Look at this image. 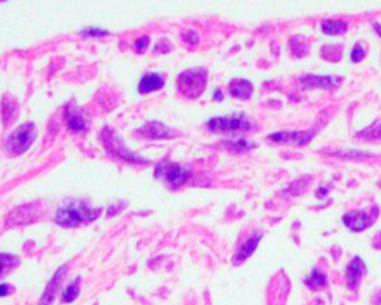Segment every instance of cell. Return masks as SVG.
<instances>
[{"instance_id": "9", "label": "cell", "mask_w": 381, "mask_h": 305, "mask_svg": "<svg viewBox=\"0 0 381 305\" xmlns=\"http://www.w3.org/2000/svg\"><path fill=\"white\" fill-rule=\"evenodd\" d=\"M139 133L147 139H155V140H160V139H173L176 136V133L168 128L167 125H164L163 122L160 121H150V122H146L140 130Z\"/></svg>"}, {"instance_id": "11", "label": "cell", "mask_w": 381, "mask_h": 305, "mask_svg": "<svg viewBox=\"0 0 381 305\" xmlns=\"http://www.w3.org/2000/svg\"><path fill=\"white\" fill-rule=\"evenodd\" d=\"M166 81L161 74L158 73H147L144 74L140 84H139V91L142 94H147V93H154V91H158L164 87Z\"/></svg>"}, {"instance_id": "25", "label": "cell", "mask_w": 381, "mask_h": 305, "mask_svg": "<svg viewBox=\"0 0 381 305\" xmlns=\"http://www.w3.org/2000/svg\"><path fill=\"white\" fill-rule=\"evenodd\" d=\"M147 45H149V37H147V36H143V37H140V39L136 42V49H137L139 52H143Z\"/></svg>"}, {"instance_id": "8", "label": "cell", "mask_w": 381, "mask_h": 305, "mask_svg": "<svg viewBox=\"0 0 381 305\" xmlns=\"http://www.w3.org/2000/svg\"><path fill=\"white\" fill-rule=\"evenodd\" d=\"M366 273V265L365 262L362 260V258L359 256H355L352 259V262L347 265V270H346V282H347V286L349 289L352 290H356L360 284V280L362 277L365 276Z\"/></svg>"}, {"instance_id": "10", "label": "cell", "mask_w": 381, "mask_h": 305, "mask_svg": "<svg viewBox=\"0 0 381 305\" xmlns=\"http://www.w3.org/2000/svg\"><path fill=\"white\" fill-rule=\"evenodd\" d=\"M66 271H67V266H61V268L54 274V277L51 279V282L48 283L47 289H45L44 293H42V298H41V301H39V305H52V301H54V298H55L57 289H58V286H60V283H61L63 276H64Z\"/></svg>"}, {"instance_id": "2", "label": "cell", "mask_w": 381, "mask_h": 305, "mask_svg": "<svg viewBox=\"0 0 381 305\" xmlns=\"http://www.w3.org/2000/svg\"><path fill=\"white\" fill-rule=\"evenodd\" d=\"M207 70L206 69H190L185 70L177 78V88L182 95L188 98H198L207 87Z\"/></svg>"}, {"instance_id": "16", "label": "cell", "mask_w": 381, "mask_h": 305, "mask_svg": "<svg viewBox=\"0 0 381 305\" xmlns=\"http://www.w3.org/2000/svg\"><path fill=\"white\" fill-rule=\"evenodd\" d=\"M20 258L15 255L0 253V279H3L6 274H9L15 266H18Z\"/></svg>"}, {"instance_id": "4", "label": "cell", "mask_w": 381, "mask_h": 305, "mask_svg": "<svg viewBox=\"0 0 381 305\" xmlns=\"http://www.w3.org/2000/svg\"><path fill=\"white\" fill-rule=\"evenodd\" d=\"M207 130L216 134H233V133H243L252 128V122L243 113L233 117H219L212 118L207 122Z\"/></svg>"}, {"instance_id": "3", "label": "cell", "mask_w": 381, "mask_h": 305, "mask_svg": "<svg viewBox=\"0 0 381 305\" xmlns=\"http://www.w3.org/2000/svg\"><path fill=\"white\" fill-rule=\"evenodd\" d=\"M36 140V127L33 122H25L14 130L5 140V150L11 155H21Z\"/></svg>"}, {"instance_id": "19", "label": "cell", "mask_w": 381, "mask_h": 305, "mask_svg": "<svg viewBox=\"0 0 381 305\" xmlns=\"http://www.w3.org/2000/svg\"><path fill=\"white\" fill-rule=\"evenodd\" d=\"M79 284H81V279L74 280L73 283H70L66 287V290L63 292V302L70 304V302H73L76 298L79 296Z\"/></svg>"}, {"instance_id": "26", "label": "cell", "mask_w": 381, "mask_h": 305, "mask_svg": "<svg viewBox=\"0 0 381 305\" xmlns=\"http://www.w3.org/2000/svg\"><path fill=\"white\" fill-rule=\"evenodd\" d=\"M12 292V287L9 284H0V296H6Z\"/></svg>"}, {"instance_id": "21", "label": "cell", "mask_w": 381, "mask_h": 305, "mask_svg": "<svg viewBox=\"0 0 381 305\" xmlns=\"http://www.w3.org/2000/svg\"><path fill=\"white\" fill-rule=\"evenodd\" d=\"M365 55H366V52H365V48H363L360 44H356V45L353 47V49H352L350 58H352V61H353V63H360V61H363V60H365Z\"/></svg>"}, {"instance_id": "20", "label": "cell", "mask_w": 381, "mask_h": 305, "mask_svg": "<svg viewBox=\"0 0 381 305\" xmlns=\"http://www.w3.org/2000/svg\"><path fill=\"white\" fill-rule=\"evenodd\" d=\"M226 146L230 147L234 152H241V150H247L253 147V143L244 140V139H238V140H233V141H228Z\"/></svg>"}, {"instance_id": "27", "label": "cell", "mask_w": 381, "mask_h": 305, "mask_svg": "<svg viewBox=\"0 0 381 305\" xmlns=\"http://www.w3.org/2000/svg\"><path fill=\"white\" fill-rule=\"evenodd\" d=\"M316 195H317L319 198H325V197H326V188H323V189H317Z\"/></svg>"}, {"instance_id": "5", "label": "cell", "mask_w": 381, "mask_h": 305, "mask_svg": "<svg viewBox=\"0 0 381 305\" xmlns=\"http://www.w3.org/2000/svg\"><path fill=\"white\" fill-rule=\"evenodd\" d=\"M155 177L164 182L168 188H180L185 185L189 177H190V170L185 165L170 163V161H163L161 164L157 165L155 168Z\"/></svg>"}, {"instance_id": "12", "label": "cell", "mask_w": 381, "mask_h": 305, "mask_svg": "<svg viewBox=\"0 0 381 305\" xmlns=\"http://www.w3.org/2000/svg\"><path fill=\"white\" fill-rule=\"evenodd\" d=\"M230 94L240 100H247L253 94V85L246 79H233L230 82Z\"/></svg>"}, {"instance_id": "29", "label": "cell", "mask_w": 381, "mask_h": 305, "mask_svg": "<svg viewBox=\"0 0 381 305\" xmlns=\"http://www.w3.org/2000/svg\"><path fill=\"white\" fill-rule=\"evenodd\" d=\"M374 28H375V31H377V34L381 37V24H375L374 25Z\"/></svg>"}, {"instance_id": "28", "label": "cell", "mask_w": 381, "mask_h": 305, "mask_svg": "<svg viewBox=\"0 0 381 305\" xmlns=\"http://www.w3.org/2000/svg\"><path fill=\"white\" fill-rule=\"evenodd\" d=\"M214 100H216V101H222V93H220L219 90L214 93Z\"/></svg>"}, {"instance_id": "23", "label": "cell", "mask_w": 381, "mask_h": 305, "mask_svg": "<svg viewBox=\"0 0 381 305\" xmlns=\"http://www.w3.org/2000/svg\"><path fill=\"white\" fill-rule=\"evenodd\" d=\"M84 36H91V37H101V36H107L109 33L106 30H101V28H95V27H91V28H87L82 31Z\"/></svg>"}, {"instance_id": "24", "label": "cell", "mask_w": 381, "mask_h": 305, "mask_svg": "<svg viewBox=\"0 0 381 305\" xmlns=\"http://www.w3.org/2000/svg\"><path fill=\"white\" fill-rule=\"evenodd\" d=\"M183 41L194 45V44L198 42V34H197L195 31H185V33H183Z\"/></svg>"}, {"instance_id": "17", "label": "cell", "mask_w": 381, "mask_h": 305, "mask_svg": "<svg viewBox=\"0 0 381 305\" xmlns=\"http://www.w3.org/2000/svg\"><path fill=\"white\" fill-rule=\"evenodd\" d=\"M67 125L73 131H85L88 128V122L82 118L78 110H67Z\"/></svg>"}, {"instance_id": "7", "label": "cell", "mask_w": 381, "mask_h": 305, "mask_svg": "<svg viewBox=\"0 0 381 305\" xmlns=\"http://www.w3.org/2000/svg\"><path fill=\"white\" fill-rule=\"evenodd\" d=\"M302 88L306 90H333L339 85L341 78H333V76H319V74H307L299 79Z\"/></svg>"}, {"instance_id": "13", "label": "cell", "mask_w": 381, "mask_h": 305, "mask_svg": "<svg viewBox=\"0 0 381 305\" xmlns=\"http://www.w3.org/2000/svg\"><path fill=\"white\" fill-rule=\"evenodd\" d=\"M259 240H261V235H255L253 238L247 240V241L237 250V253L234 255V259H233L234 265H240L243 260H246L249 256H252V255L255 253L258 244H259Z\"/></svg>"}, {"instance_id": "14", "label": "cell", "mask_w": 381, "mask_h": 305, "mask_svg": "<svg viewBox=\"0 0 381 305\" xmlns=\"http://www.w3.org/2000/svg\"><path fill=\"white\" fill-rule=\"evenodd\" d=\"M304 284L311 290H323L328 284V279L323 273H320L317 268H314L311 271V274L304 280Z\"/></svg>"}, {"instance_id": "18", "label": "cell", "mask_w": 381, "mask_h": 305, "mask_svg": "<svg viewBox=\"0 0 381 305\" xmlns=\"http://www.w3.org/2000/svg\"><path fill=\"white\" fill-rule=\"evenodd\" d=\"M322 30L325 34H329V36L342 34L347 31V24L341 20H326L322 23Z\"/></svg>"}, {"instance_id": "15", "label": "cell", "mask_w": 381, "mask_h": 305, "mask_svg": "<svg viewBox=\"0 0 381 305\" xmlns=\"http://www.w3.org/2000/svg\"><path fill=\"white\" fill-rule=\"evenodd\" d=\"M316 136V131H293V133H285V141H292L298 146L309 144L313 137Z\"/></svg>"}, {"instance_id": "6", "label": "cell", "mask_w": 381, "mask_h": 305, "mask_svg": "<svg viewBox=\"0 0 381 305\" xmlns=\"http://www.w3.org/2000/svg\"><path fill=\"white\" fill-rule=\"evenodd\" d=\"M380 214L378 206H372L371 209L365 210H353L342 216V223H344L352 233H362L368 226H371Z\"/></svg>"}, {"instance_id": "22", "label": "cell", "mask_w": 381, "mask_h": 305, "mask_svg": "<svg viewBox=\"0 0 381 305\" xmlns=\"http://www.w3.org/2000/svg\"><path fill=\"white\" fill-rule=\"evenodd\" d=\"M360 137L365 139H374V140H381V124L380 125H374L365 131L360 133Z\"/></svg>"}, {"instance_id": "1", "label": "cell", "mask_w": 381, "mask_h": 305, "mask_svg": "<svg viewBox=\"0 0 381 305\" xmlns=\"http://www.w3.org/2000/svg\"><path fill=\"white\" fill-rule=\"evenodd\" d=\"M101 209H93L84 201H69L57 210L55 222L64 228H76L82 223L95 220Z\"/></svg>"}]
</instances>
